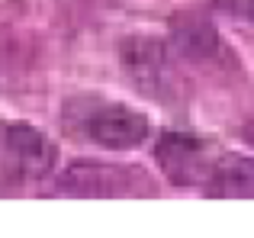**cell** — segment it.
Returning a JSON list of instances; mask_svg holds the SVG:
<instances>
[{
	"label": "cell",
	"mask_w": 254,
	"mask_h": 238,
	"mask_svg": "<svg viewBox=\"0 0 254 238\" xmlns=\"http://www.w3.org/2000/svg\"><path fill=\"white\" fill-rule=\"evenodd\" d=\"M132 180H142L132 171H113L100 164H81L71 168L62 177V193H77V196H119L132 193Z\"/></svg>",
	"instance_id": "cell-3"
},
{
	"label": "cell",
	"mask_w": 254,
	"mask_h": 238,
	"mask_svg": "<svg viewBox=\"0 0 254 238\" xmlns=\"http://www.w3.org/2000/svg\"><path fill=\"white\" fill-rule=\"evenodd\" d=\"M216 3L222 6V10H229V13H235V16L254 23V0H216Z\"/></svg>",
	"instance_id": "cell-5"
},
{
	"label": "cell",
	"mask_w": 254,
	"mask_h": 238,
	"mask_svg": "<svg viewBox=\"0 0 254 238\" xmlns=\"http://www.w3.org/2000/svg\"><path fill=\"white\" fill-rule=\"evenodd\" d=\"M68 125L87 142L103 145V148H113V151L138 148L151 135L148 116L135 113L123 103H106V100L68 103Z\"/></svg>",
	"instance_id": "cell-1"
},
{
	"label": "cell",
	"mask_w": 254,
	"mask_h": 238,
	"mask_svg": "<svg viewBox=\"0 0 254 238\" xmlns=\"http://www.w3.org/2000/svg\"><path fill=\"white\" fill-rule=\"evenodd\" d=\"M245 132H248V142L254 145V116L248 119V125H245Z\"/></svg>",
	"instance_id": "cell-6"
},
{
	"label": "cell",
	"mask_w": 254,
	"mask_h": 238,
	"mask_svg": "<svg viewBox=\"0 0 254 238\" xmlns=\"http://www.w3.org/2000/svg\"><path fill=\"white\" fill-rule=\"evenodd\" d=\"M199 187L209 196H254V161L245 155H232V151L212 155L209 148L199 168L196 190Z\"/></svg>",
	"instance_id": "cell-2"
},
{
	"label": "cell",
	"mask_w": 254,
	"mask_h": 238,
	"mask_svg": "<svg viewBox=\"0 0 254 238\" xmlns=\"http://www.w3.org/2000/svg\"><path fill=\"white\" fill-rule=\"evenodd\" d=\"M0 145L13 158V164H19L23 171H32V174L52 168V158H55V148H52V142L42 132L29 129V125H19V122L0 125Z\"/></svg>",
	"instance_id": "cell-4"
}]
</instances>
